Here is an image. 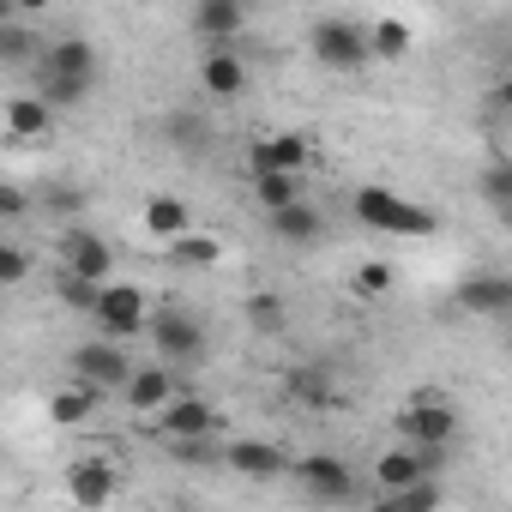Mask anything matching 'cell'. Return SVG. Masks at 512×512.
Segmentation results:
<instances>
[{"label":"cell","instance_id":"6da1fadb","mask_svg":"<svg viewBox=\"0 0 512 512\" xmlns=\"http://www.w3.org/2000/svg\"><path fill=\"white\" fill-rule=\"evenodd\" d=\"M31 79H37V97L49 109H79L97 85V43L91 37H61V43H43L37 61H31Z\"/></svg>","mask_w":512,"mask_h":512},{"label":"cell","instance_id":"7a4b0ae2","mask_svg":"<svg viewBox=\"0 0 512 512\" xmlns=\"http://www.w3.org/2000/svg\"><path fill=\"white\" fill-rule=\"evenodd\" d=\"M308 49H314V61L320 67H332V73H362L374 55H368V25H356V19H320L314 31H308Z\"/></svg>","mask_w":512,"mask_h":512},{"label":"cell","instance_id":"3957f363","mask_svg":"<svg viewBox=\"0 0 512 512\" xmlns=\"http://www.w3.org/2000/svg\"><path fill=\"white\" fill-rule=\"evenodd\" d=\"M356 217H362L368 229H386V235H434V211L398 199L392 187H362V193H356Z\"/></svg>","mask_w":512,"mask_h":512},{"label":"cell","instance_id":"277c9868","mask_svg":"<svg viewBox=\"0 0 512 512\" xmlns=\"http://www.w3.org/2000/svg\"><path fill=\"white\" fill-rule=\"evenodd\" d=\"M145 332H151V344H157V362H169V368H193V362L205 356V326H199L193 314H181V308L145 314Z\"/></svg>","mask_w":512,"mask_h":512},{"label":"cell","instance_id":"5b68a950","mask_svg":"<svg viewBox=\"0 0 512 512\" xmlns=\"http://www.w3.org/2000/svg\"><path fill=\"white\" fill-rule=\"evenodd\" d=\"M145 314H151V302H145L139 284H103V290H97V308H91L97 332H103V338H121V344L145 332Z\"/></svg>","mask_w":512,"mask_h":512},{"label":"cell","instance_id":"8992f818","mask_svg":"<svg viewBox=\"0 0 512 512\" xmlns=\"http://www.w3.org/2000/svg\"><path fill=\"white\" fill-rule=\"evenodd\" d=\"M398 434H404L410 446H452V434H458V410H452L446 398L422 392V398H410V404L398 410Z\"/></svg>","mask_w":512,"mask_h":512},{"label":"cell","instance_id":"52a82bcc","mask_svg":"<svg viewBox=\"0 0 512 512\" xmlns=\"http://www.w3.org/2000/svg\"><path fill=\"white\" fill-rule=\"evenodd\" d=\"M127 368H133V356H127V344L121 338H91V344H79L73 350V380H91L97 392H121V380H127Z\"/></svg>","mask_w":512,"mask_h":512},{"label":"cell","instance_id":"ba28073f","mask_svg":"<svg viewBox=\"0 0 512 512\" xmlns=\"http://www.w3.org/2000/svg\"><path fill=\"white\" fill-rule=\"evenodd\" d=\"M61 266L67 272H79V278H97V284H109V272H115V247L91 229V223H67L61 229Z\"/></svg>","mask_w":512,"mask_h":512},{"label":"cell","instance_id":"9c48e42d","mask_svg":"<svg viewBox=\"0 0 512 512\" xmlns=\"http://www.w3.org/2000/svg\"><path fill=\"white\" fill-rule=\"evenodd\" d=\"M446 470V446H386L380 458H374V482L392 494V488H404V482H416V476H440Z\"/></svg>","mask_w":512,"mask_h":512},{"label":"cell","instance_id":"30bf717a","mask_svg":"<svg viewBox=\"0 0 512 512\" xmlns=\"http://www.w3.org/2000/svg\"><path fill=\"white\" fill-rule=\"evenodd\" d=\"M296 482L314 494V500H350L356 494V470L338 458V452H308V458H290Z\"/></svg>","mask_w":512,"mask_h":512},{"label":"cell","instance_id":"8fae6325","mask_svg":"<svg viewBox=\"0 0 512 512\" xmlns=\"http://www.w3.org/2000/svg\"><path fill=\"white\" fill-rule=\"evenodd\" d=\"M217 464H229L235 476H253V482H272L290 470V452L278 440H223L217 446Z\"/></svg>","mask_w":512,"mask_h":512},{"label":"cell","instance_id":"7c38bea8","mask_svg":"<svg viewBox=\"0 0 512 512\" xmlns=\"http://www.w3.org/2000/svg\"><path fill=\"white\" fill-rule=\"evenodd\" d=\"M247 31V0H193V37L205 49H235Z\"/></svg>","mask_w":512,"mask_h":512},{"label":"cell","instance_id":"4fadbf2b","mask_svg":"<svg viewBox=\"0 0 512 512\" xmlns=\"http://www.w3.org/2000/svg\"><path fill=\"white\" fill-rule=\"evenodd\" d=\"M217 428H223L217 404H211V398H193V392H175V398L157 410V434H163V440H181V434H217Z\"/></svg>","mask_w":512,"mask_h":512},{"label":"cell","instance_id":"5bb4252c","mask_svg":"<svg viewBox=\"0 0 512 512\" xmlns=\"http://www.w3.org/2000/svg\"><path fill=\"white\" fill-rule=\"evenodd\" d=\"M121 398H127V410H133V416H157V410L175 398V368H169V362L127 368V380H121Z\"/></svg>","mask_w":512,"mask_h":512},{"label":"cell","instance_id":"9a60e30c","mask_svg":"<svg viewBox=\"0 0 512 512\" xmlns=\"http://www.w3.org/2000/svg\"><path fill=\"white\" fill-rule=\"evenodd\" d=\"M308 157H314V145H308L302 133H272V139H253V145H247V175H266V169L302 175Z\"/></svg>","mask_w":512,"mask_h":512},{"label":"cell","instance_id":"2e32d148","mask_svg":"<svg viewBox=\"0 0 512 512\" xmlns=\"http://www.w3.org/2000/svg\"><path fill=\"white\" fill-rule=\"evenodd\" d=\"M67 494H73L79 506H109V500L121 494V464H109V458H79V464H67Z\"/></svg>","mask_w":512,"mask_h":512},{"label":"cell","instance_id":"e0dca14e","mask_svg":"<svg viewBox=\"0 0 512 512\" xmlns=\"http://www.w3.org/2000/svg\"><path fill=\"white\" fill-rule=\"evenodd\" d=\"M458 308L476 314V320H500V314L512 308V284H506L500 272H476V278L458 284Z\"/></svg>","mask_w":512,"mask_h":512},{"label":"cell","instance_id":"ac0fdd59","mask_svg":"<svg viewBox=\"0 0 512 512\" xmlns=\"http://www.w3.org/2000/svg\"><path fill=\"white\" fill-rule=\"evenodd\" d=\"M284 392H290V404H302V410L338 404V386H332V368H326V362H296V368L284 374Z\"/></svg>","mask_w":512,"mask_h":512},{"label":"cell","instance_id":"d6986e66","mask_svg":"<svg viewBox=\"0 0 512 512\" xmlns=\"http://www.w3.org/2000/svg\"><path fill=\"white\" fill-rule=\"evenodd\" d=\"M199 85H205V97H241L247 91V61L235 55V49H205V67H199Z\"/></svg>","mask_w":512,"mask_h":512},{"label":"cell","instance_id":"ffe728a7","mask_svg":"<svg viewBox=\"0 0 512 512\" xmlns=\"http://www.w3.org/2000/svg\"><path fill=\"white\" fill-rule=\"evenodd\" d=\"M266 217H272V235L290 241V247H314V241L326 235V217H320L308 199H290V205H278V211H266Z\"/></svg>","mask_w":512,"mask_h":512},{"label":"cell","instance_id":"44dd1931","mask_svg":"<svg viewBox=\"0 0 512 512\" xmlns=\"http://www.w3.org/2000/svg\"><path fill=\"white\" fill-rule=\"evenodd\" d=\"M163 260H169L175 272H205V266L223 260V241H211V235H199V229H181L175 241H163Z\"/></svg>","mask_w":512,"mask_h":512},{"label":"cell","instance_id":"7402d4cb","mask_svg":"<svg viewBox=\"0 0 512 512\" xmlns=\"http://www.w3.org/2000/svg\"><path fill=\"white\" fill-rule=\"evenodd\" d=\"M139 223H145V235H151V241H175L181 229H193V211H187V199H175V193H157V199H145Z\"/></svg>","mask_w":512,"mask_h":512},{"label":"cell","instance_id":"603a6c76","mask_svg":"<svg viewBox=\"0 0 512 512\" xmlns=\"http://www.w3.org/2000/svg\"><path fill=\"white\" fill-rule=\"evenodd\" d=\"M97 398H103V392H97L91 380H73V386H61V392L49 398V422H55V428H79V422L97 410Z\"/></svg>","mask_w":512,"mask_h":512},{"label":"cell","instance_id":"cb8c5ba5","mask_svg":"<svg viewBox=\"0 0 512 512\" xmlns=\"http://www.w3.org/2000/svg\"><path fill=\"white\" fill-rule=\"evenodd\" d=\"M49 127H55V109L43 97H13L7 103V133L13 139H49Z\"/></svg>","mask_w":512,"mask_h":512},{"label":"cell","instance_id":"d4e9b609","mask_svg":"<svg viewBox=\"0 0 512 512\" xmlns=\"http://www.w3.org/2000/svg\"><path fill=\"white\" fill-rule=\"evenodd\" d=\"M410 49H416V31L404 19H374L368 25V55L374 61H404Z\"/></svg>","mask_w":512,"mask_h":512},{"label":"cell","instance_id":"484cf974","mask_svg":"<svg viewBox=\"0 0 512 512\" xmlns=\"http://www.w3.org/2000/svg\"><path fill=\"white\" fill-rule=\"evenodd\" d=\"M440 500H446L440 476H416V482H404V488L386 494V512H434Z\"/></svg>","mask_w":512,"mask_h":512},{"label":"cell","instance_id":"4316f807","mask_svg":"<svg viewBox=\"0 0 512 512\" xmlns=\"http://www.w3.org/2000/svg\"><path fill=\"white\" fill-rule=\"evenodd\" d=\"M247 181H253V199H260L266 211L302 199V175H290V169H266V175H247Z\"/></svg>","mask_w":512,"mask_h":512},{"label":"cell","instance_id":"83f0119b","mask_svg":"<svg viewBox=\"0 0 512 512\" xmlns=\"http://www.w3.org/2000/svg\"><path fill=\"white\" fill-rule=\"evenodd\" d=\"M37 31L31 25H13V19H0V67H31L37 61Z\"/></svg>","mask_w":512,"mask_h":512},{"label":"cell","instance_id":"f1b7e54d","mask_svg":"<svg viewBox=\"0 0 512 512\" xmlns=\"http://www.w3.org/2000/svg\"><path fill=\"white\" fill-rule=\"evenodd\" d=\"M97 290H103L97 278H79V272H67V266L55 272V302L73 308V314H91V308H97Z\"/></svg>","mask_w":512,"mask_h":512},{"label":"cell","instance_id":"f546056e","mask_svg":"<svg viewBox=\"0 0 512 512\" xmlns=\"http://www.w3.org/2000/svg\"><path fill=\"white\" fill-rule=\"evenodd\" d=\"M247 326L253 332H284V296H247Z\"/></svg>","mask_w":512,"mask_h":512},{"label":"cell","instance_id":"4dcf8cb0","mask_svg":"<svg viewBox=\"0 0 512 512\" xmlns=\"http://www.w3.org/2000/svg\"><path fill=\"white\" fill-rule=\"evenodd\" d=\"M163 133H169V145H187V151H199V145L211 139V133H205V121H199V115H187V109H181V115H169V121H163Z\"/></svg>","mask_w":512,"mask_h":512},{"label":"cell","instance_id":"1f68e13d","mask_svg":"<svg viewBox=\"0 0 512 512\" xmlns=\"http://www.w3.org/2000/svg\"><path fill=\"white\" fill-rule=\"evenodd\" d=\"M482 199H488L494 211H512V169H506V163H488V169H482Z\"/></svg>","mask_w":512,"mask_h":512},{"label":"cell","instance_id":"d6a6232c","mask_svg":"<svg viewBox=\"0 0 512 512\" xmlns=\"http://www.w3.org/2000/svg\"><path fill=\"white\" fill-rule=\"evenodd\" d=\"M25 278H31V253L13 247V241H0V290H13V284H25Z\"/></svg>","mask_w":512,"mask_h":512},{"label":"cell","instance_id":"836d02e7","mask_svg":"<svg viewBox=\"0 0 512 512\" xmlns=\"http://www.w3.org/2000/svg\"><path fill=\"white\" fill-rule=\"evenodd\" d=\"M350 290H356V296H386V290H392V266H386V260H368V266H356Z\"/></svg>","mask_w":512,"mask_h":512},{"label":"cell","instance_id":"e575fe53","mask_svg":"<svg viewBox=\"0 0 512 512\" xmlns=\"http://www.w3.org/2000/svg\"><path fill=\"white\" fill-rule=\"evenodd\" d=\"M43 205H49L55 217H79V211H85V187H67V181H55V187L43 193Z\"/></svg>","mask_w":512,"mask_h":512},{"label":"cell","instance_id":"d590c367","mask_svg":"<svg viewBox=\"0 0 512 512\" xmlns=\"http://www.w3.org/2000/svg\"><path fill=\"white\" fill-rule=\"evenodd\" d=\"M25 211H31V193L13 187V181H0V223H13V217H25Z\"/></svg>","mask_w":512,"mask_h":512},{"label":"cell","instance_id":"8d00e7d4","mask_svg":"<svg viewBox=\"0 0 512 512\" xmlns=\"http://www.w3.org/2000/svg\"><path fill=\"white\" fill-rule=\"evenodd\" d=\"M13 13H25V19H37V13H49V0H13Z\"/></svg>","mask_w":512,"mask_h":512},{"label":"cell","instance_id":"74e56055","mask_svg":"<svg viewBox=\"0 0 512 512\" xmlns=\"http://www.w3.org/2000/svg\"><path fill=\"white\" fill-rule=\"evenodd\" d=\"M0 19H13V0H0Z\"/></svg>","mask_w":512,"mask_h":512}]
</instances>
